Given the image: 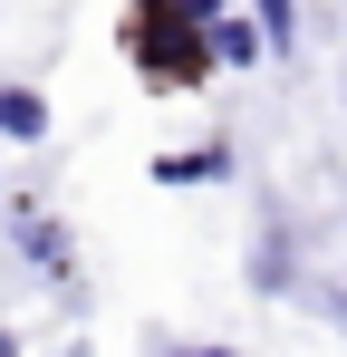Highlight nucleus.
Wrapping results in <instances>:
<instances>
[{"label": "nucleus", "mask_w": 347, "mask_h": 357, "mask_svg": "<svg viewBox=\"0 0 347 357\" xmlns=\"http://www.w3.org/2000/svg\"><path fill=\"white\" fill-rule=\"evenodd\" d=\"M318 309H328V319H338V328H347V251H338V261H328V271H318Z\"/></svg>", "instance_id": "423d86ee"}, {"label": "nucleus", "mask_w": 347, "mask_h": 357, "mask_svg": "<svg viewBox=\"0 0 347 357\" xmlns=\"http://www.w3.org/2000/svg\"><path fill=\"white\" fill-rule=\"evenodd\" d=\"M261 39H270V49L299 39V0H261Z\"/></svg>", "instance_id": "39448f33"}, {"label": "nucleus", "mask_w": 347, "mask_h": 357, "mask_svg": "<svg viewBox=\"0 0 347 357\" xmlns=\"http://www.w3.org/2000/svg\"><path fill=\"white\" fill-rule=\"evenodd\" d=\"M261 49H270V39H261V20H231V10H222V20H213V59H231V68H251V59H261Z\"/></svg>", "instance_id": "7ed1b4c3"}, {"label": "nucleus", "mask_w": 347, "mask_h": 357, "mask_svg": "<svg viewBox=\"0 0 347 357\" xmlns=\"http://www.w3.org/2000/svg\"><path fill=\"white\" fill-rule=\"evenodd\" d=\"M174 10H183V20H193V29H213V20H222L231 0H174Z\"/></svg>", "instance_id": "0eeeda50"}, {"label": "nucleus", "mask_w": 347, "mask_h": 357, "mask_svg": "<svg viewBox=\"0 0 347 357\" xmlns=\"http://www.w3.org/2000/svg\"><path fill=\"white\" fill-rule=\"evenodd\" d=\"M231 155L222 145H193V155H155V183H222Z\"/></svg>", "instance_id": "f257e3e1"}, {"label": "nucleus", "mask_w": 347, "mask_h": 357, "mask_svg": "<svg viewBox=\"0 0 347 357\" xmlns=\"http://www.w3.org/2000/svg\"><path fill=\"white\" fill-rule=\"evenodd\" d=\"M10 232H20V251H29L39 271H58V261H68V241H58V222H39V213H10Z\"/></svg>", "instance_id": "20e7f679"}, {"label": "nucleus", "mask_w": 347, "mask_h": 357, "mask_svg": "<svg viewBox=\"0 0 347 357\" xmlns=\"http://www.w3.org/2000/svg\"><path fill=\"white\" fill-rule=\"evenodd\" d=\"M0 135H10V145H39V135H49V107H39L29 87H0Z\"/></svg>", "instance_id": "f03ea898"}, {"label": "nucleus", "mask_w": 347, "mask_h": 357, "mask_svg": "<svg viewBox=\"0 0 347 357\" xmlns=\"http://www.w3.org/2000/svg\"><path fill=\"white\" fill-rule=\"evenodd\" d=\"M0 357H20V348H10V328H0Z\"/></svg>", "instance_id": "1a4fd4ad"}, {"label": "nucleus", "mask_w": 347, "mask_h": 357, "mask_svg": "<svg viewBox=\"0 0 347 357\" xmlns=\"http://www.w3.org/2000/svg\"><path fill=\"white\" fill-rule=\"evenodd\" d=\"M155 357H241V348H155Z\"/></svg>", "instance_id": "6e6552de"}]
</instances>
